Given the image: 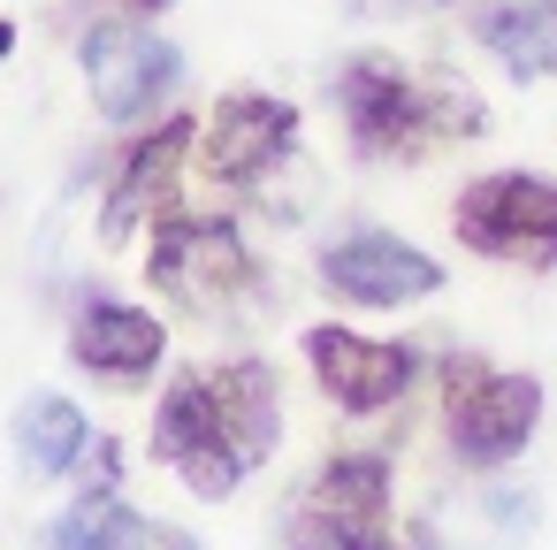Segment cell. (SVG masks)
<instances>
[{
    "instance_id": "cell-1",
    "label": "cell",
    "mask_w": 557,
    "mask_h": 550,
    "mask_svg": "<svg viewBox=\"0 0 557 550\" xmlns=\"http://www.w3.org/2000/svg\"><path fill=\"white\" fill-rule=\"evenodd\" d=\"M283 436V390L268 359H207L184 367L153 405V459L207 504L237 497Z\"/></svg>"
},
{
    "instance_id": "cell-2",
    "label": "cell",
    "mask_w": 557,
    "mask_h": 550,
    "mask_svg": "<svg viewBox=\"0 0 557 550\" xmlns=\"http://www.w3.org/2000/svg\"><path fill=\"white\" fill-rule=\"evenodd\" d=\"M336 115L367 161H428L435 146L488 131V108L473 100V85L443 70H405L397 54H351L336 70Z\"/></svg>"
},
{
    "instance_id": "cell-3",
    "label": "cell",
    "mask_w": 557,
    "mask_h": 550,
    "mask_svg": "<svg viewBox=\"0 0 557 550\" xmlns=\"http://www.w3.org/2000/svg\"><path fill=\"white\" fill-rule=\"evenodd\" d=\"M290 550H435V535L389 527V459L382 451H336L283 527Z\"/></svg>"
},
{
    "instance_id": "cell-4",
    "label": "cell",
    "mask_w": 557,
    "mask_h": 550,
    "mask_svg": "<svg viewBox=\"0 0 557 550\" xmlns=\"http://www.w3.org/2000/svg\"><path fill=\"white\" fill-rule=\"evenodd\" d=\"M534 428H542L534 375H504V367L466 359V352L443 359V436L466 466H504L511 451H527Z\"/></svg>"
},
{
    "instance_id": "cell-5",
    "label": "cell",
    "mask_w": 557,
    "mask_h": 550,
    "mask_svg": "<svg viewBox=\"0 0 557 550\" xmlns=\"http://www.w3.org/2000/svg\"><path fill=\"white\" fill-rule=\"evenodd\" d=\"M146 283H153L169 306H184V314H230V306L260 283V268H252L237 222H222V215H169V222L153 230Z\"/></svg>"
},
{
    "instance_id": "cell-6",
    "label": "cell",
    "mask_w": 557,
    "mask_h": 550,
    "mask_svg": "<svg viewBox=\"0 0 557 550\" xmlns=\"http://www.w3.org/2000/svg\"><path fill=\"white\" fill-rule=\"evenodd\" d=\"M450 230L466 253L481 260H511V268H557V184L527 176V169H496L473 176L450 207Z\"/></svg>"
},
{
    "instance_id": "cell-7",
    "label": "cell",
    "mask_w": 557,
    "mask_h": 550,
    "mask_svg": "<svg viewBox=\"0 0 557 550\" xmlns=\"http://www.w3.org/2000/svg\"><path fill=\"white\" fill-rule=\"evenodd\" d=\"M77 62H85V85H92V108L100 123H138L153 115L176 77H184V54L153 32H131V24H92L77 39Z\"/></svg>"
},
{
    "instance_id": "cell-8",
    "label": "cell",
    "mask_w": 557,
    "mask_h": 550,
    "mask_svg": "<svg viewBox=\"0 0 557 550\" xmlns=\"http://www.w3.org/2000/svg\"><path fill=\"white\" fill-rule=\"evenodd\" d=\"M321 291L344 306H412L443 291V268L389 230H344L321 245Z\"/></svg>"
},
{
    "instance_id": "cell-9",
    "label": "cell",
    "mask_w": 557,
    "mask_h": 550,
    "mask_svg": "<svg viewBox=\"0 0 557 550\" xmlns=\"http://www.w3.org/2000/svg\"><path fill=\"white\" fill-rule=\"evenodd\" d=\"M306 359H313V382L344 405V413H382L412 390L420 375V352L412 344H382V337H359L344 321H313L306 329Z\"/></svg>"
},
{
    "instance_id": "cell-10",
    "label": "cell",
    "mask_w": 557,
    "mask_h": 550,
    "mask_svg": "<svg viewBox=\"0 0 557 550\" xmlns=\"http://www.w3.org/2000/svg\"><path fill=\"white\" fill-rule=\"evenodd\" d=\"M290 138H298V108L290 100H275V93H222L207 131H199V146H207L199 161H207L214 184L252 192L275 161H290Z\"/></svg>"
},
{
    "instance_id": "cell-11",
    "label": "cell",
    "mask_w": 557,
    "mask_h": 550,
    "mask_svg": "<svg viewBox=\"0 0 557 550\" xmlns=\"http://www.w3.org/2000/svg\"><path fill=\"white\" fill-rule=\"evenodd\" d=\"M184 154H191V123H184V115H169L153 138H138V146L123 154V169L108 176V199H100V245H123L146 215H161V199H169Z\"/></svg>"
},
{
    "instance_id": "cell-12",
    "label": "cell",
    "mask_w": 557,
    "mask_h": 550,
    "mask_svg": "<svg viewBox=\"0 0 557 550\" xmlns=\"http://www.w3.org/2000/svg\"><path fill=\"white\" fill-rule=\"evenodd\" d=\"M161 321L146 306H123V298H85L77 306V329H70V359L108 375V382H146L161 367Z\"/></svg>"
},
{
    "instance_id": "cell-13",
    "label": "cell",
    "mask_w": 557,
    "mask_h": 550,
    "mask_svg": "<svg viewBox=\"0 0 557 550\" xmlns=\"http://www.w3.org/2000/svg\"><path fill=\"white\" fill-rule=\"evenodd\" d=\"M473 39L496 54L511 85H542L557 77V0H496V9H481Z\"/></svg>"
},
{
    "instance_id": "cell-14",
    "label": "cell",
    "mask_w": 557,
    "mask_h": 550,
    "mask_svg": "<svg viewBox=\"0 0 557 550\" xmlns=\"http://www.w3.org/2000/svg\"><path fill=\"white\" fill-rule=\"evenodd\" d=\"M47 550H199V542H191L184 527H169V520L131 512L123 497H77V504L54 520Z\"/></svg>"
},
{
    "instance_id": "cell-15",
    "label": "cell",
    "mask_w": 557,
    "mask_h": 550,
    "mask_svg": "<svg viewBox=\"0 0 557 550\" xmlns=\"http://www.w3.org/2000/svg\"><path fill=\"white\" fill-rule=\"evenodd\" d=\"M9 436H16V459H24V474H77L85 459H92V428H85V413L62 398V390H32L24 405H16V420H9Z\"/></svg>"
},
{
    "instance_id": "cell-16",
    "label": "cell",
    "mask_w": 557,
    "mask_h": 550,
    "mask_svg": "<svg viewBox=\"0 0 557 550\" xmlns=\"http://www.w3.org/2000/svg\"><path fill=\"white\" fill-rule=\"evenodd\" d=\"M108 9H115V16H161L169 0H108Z\"/></svg>"
},
{
    "instance_id": "cell-17",
    "label": "cell",
    "mask_w": 557,
    "mask_h": 550,
    "mask_svg": "<svg viewBox=\"0 0 557 550\" xmlns=\"http://www.w3.org/2000/svg\"><path fill=\"white\" fill-rule=\"evenodd\" d=\"M359 9H435V0H359Z\"/></svg>"
},
{
    "instance_id": "cell-18",
    "label": "cell",
    "mask_w": 557,
    "mask_h": 550,
    "mask_svg": "<svg viewBox=\"0 0 557 550\" xmlns=\"http://www.w3.org/2000/svg\"><path fill=\"white\" fill-rule=\"evenodd\" d=\"M9 47H16V24H0V54H9Z\"/></svg>"
}]
</instances>
